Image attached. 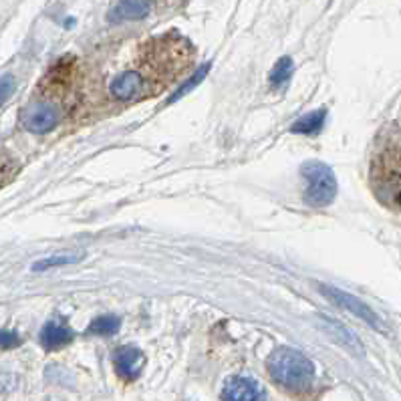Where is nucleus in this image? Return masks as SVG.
<instances>
[{
	"label": "nucleus",
	"mask_w": 401,
	"mask_h": 401,
	"mask_svg": "<svg viewBox=\"0 0 401 401\" xmlns=\"http://www.w3.org/2000/svg\"><path fill=\"white\" fill-rule=\"evenodd\" d=\"M15 87H17V83H15L13 77L10 75L0 77V105H2L4 101H8V97L15 93Z\"/></svg>",
	"instance_id": "nucleus-18"
},
{
	"label": "nucleus",
	"mask_w": 401,
	"mask_h": 401,
	"mask_svg": "<svg viewBox=\"0 0 401 401\" xmlns=\"http://www.w3.org/2000/svg\"><path fill=\"white\" fill-rule=\"evenodd\" d=\"M224 401H262L265 393L260 385L250 377H232L222 391Z\"/></svg>",
	"instance_id": "nucleus-8"
},
{
	"label": "nucleus",
	"mask_w": 401,
	"mask_h": 401,
	"mask_svg": "<svg viewBox=\"0 0 401 401\" xmlns=\"http://www.w3.org/2000/svg\"><path fill=\"white\" fill-rule=\"evenodd\" d=\"M371 184L383 204L401 208V146H389L375 157Z\"/></svg>",
	"instance_id": "nucleus-3"
},
{
	"label": "nucleus",
	"mask_w": 401,
	"mask_h": 401,
	"mask_svg": "<svg viewBox=\"0 0 401 401\" xmlns=\"http://www.w3.org/2000/svg\"><path fill=\"white\" fill-rule=\"evenodd\" d=\"M208 71H210V63L202 65V67H200V69H198V71H196V73H194V75H191L190 79H188V81H186V83H184V85L175 91V93H173L172 97H170V101H168V103H175L178 99H182L184 95H188L191 89H196V87L204 81V77L208 75Z\"/></svg>",
	"instance_id": "nucleus-14"
},
{
	"label": "nucleus",
	"mask_w": 401,
	"mask_h": 401,
	"mask_svg": "<svg viewBox=\"0 0 401 401\" xmlns=\"http://www.w3.org/2000/svg\"><path fill=\"white\" fill-rule=\"evenodd\" d=\"M19 172V162L8 152L0 150V188L6 186Z\"/></svg>",
	"instance_id": "nucleus-16"
},
{
	"label": "nucleus",
	"mask_w": 401,
	"mask_h": 401,
	"mask_svg": "<svg viewBox=\"0 0 401 401\" xmlns=\"http://www.w3.org/2000/svg\"><path fill=\"white\" fill-rule=\"evenodd\" d=\"M305 178V198L315 208L329 206L337 196V180L333 170L323 162H306L301 168Z\"/></svg>",
	"instance_id": "nucleus-4"
},
{
	"label": "nucleus",
	"mask_w": 401,
	"mask_h": 401,
	"mask_svg": "<svg viewBox=\"0 0 401 401\" xmlns=\"http://www.w3.org/2000/svg\"><path fill=\"white\" fill-rule=\"evenodd\" d=\"M152 10V0H119L109 10V22H127V20L146 19Z\"/></svg>",
	"instance_id": "nucleus-9"
},
{
	"label": "nucleus",
	"mask_w": 401,
	"mask_h": 401,
	"mask_svg": "<svg viewBox=\"0 0 401 401\" xmlns=\"http://www.w3.org/2000/svg\"><path fill=\"white\" fill-rule=\"evenodd\" d=\"M119 325H121L119 317L103 315V317H97L95 321L89 325V333H93V335H113V333L119 331Z\"/></svg>",
	"instance_id": "nucleus-15"
},
{
	"label": "nucleus",
	"mask_w": 401,
	"mask_h": 401,
	"mask_svg": "<svg viewBox=\"0 0 401 401\" xmlns=\"http://www.w3.org/2000/svg\"><path fill=\"white\" fill-rule=\"evenodd\" d=\"M115 369H117V375H121L123 379L132 382L139 375V371L143 369V363H146V357L143 353L134 347V345H123L115 351L113 355Z\"/></svg>",
	"instance_id": "nucleus-7"
},
{
	"label": "nucleus",
	"mask_w": 401,
	"mask_h": 401,
	"mask_svg": "<svg viewBox=\"0 0 401 401\" xmlns=\"http://www.w3.org/2000/svg\"><path fill=\"white\" fill-rule=\"evenodd\" d=\"M319 325L325 331L327 335L335 341L337 345H341L345 349L353 351V353H363V347H361V341L347 329L339 321L335 319H327V317H319Z\"/></svg>",
	"instance_id": "nucleus-10"
},
{
	"label": "nucleus",
	"mask_w": 401,
	"mask_h": 401,
	"mask_svg": "<svg viewBox=\"0 0 401 401\" xmlns=\"http://www.w3.org/2000/svg\"><path fill=\"white\" fill-rule=\"evenodd\" d=\"M20 345V337L13 331L0 329V349H15Z\"/></svg>",
	"instance_id": "nucleus-19"
},
{
	"label": "nucleus",
	"mask_w": 401,
	"mask_h": 401,
	"mask_svg": "<svg viewBox=\"0 0 401 401\" xmlns=\"http://www.w3.org/2000/svg\"><path fill=\"white\" fill-rule=\"evenodd\" d=\"M81 256H83V252L51 256V258H45V260H38V262H35V265H33V270H35V272H40V270H47V268L63 267V265H71V262H77Z\"/></svg>",
	"instance_id": "nucleus-17"
},
{
	"label": "nucleus",
	"mask_w": 401,
	"mask_h": 401,
	"mask_svg": "<svg viewBox=\"0 0 401 401\" xmlns=\"http://www.w3.org/2000/svg\"><path fill=\"white\" fill-rule=\"evenodd\" d=\"M73 341V331L58 323H47L40 331V343L45 349H61Z\"/></svg>",
	"instance_id": "nucleus-11"
},
{
	"label": "nucleus",
	"mask_w": 401,
	"mask_h": 401,
	"mask_svg": "<svg viewBox=\"0 0 401 401\" xmlns=\"http://www.w3.org/2000/svg\"><path fill=\"white\" fill-rule=\"evenodd\" d=\"M292 71H294V63L290 57H281L276 61V65L272 67L270 75H268V81L272 87H281L285 85L288 79L292 77Z\"/></svg>",
	"instance_id": "nucleus-13"
},
{
	"label": "nucleus",
	"mask_w": 401,
	"mask_h": 401,
	"mask_svg": "<svg viewBox=\"0 0 401 401\" xmlns=\"http://www.w3.org/2000/svg\"><path fill=\"white\" fill-rule=\"evenodd\" d=\"M327 119V111L325 109H319V111H313V113L303 115L292 127L290 132L292 134H303V135H315L319 134L323 129Z\"/></svg>",
	"instance_id": "nucleus-12"
},
{
	"label": "nucleus",
	"mask_w": 401,
	"mask_h": 401,
	"mask_svg": "<svg viewBox=\"0 0 401 401\" xmlns=\"http://www.w3.org/2000/svg\"><path fill=\"white\" fill-rule=\"evenodd\" d=\"M61 121L57 105L42 101V103H31L22 111V125L31 134H49L53 132Z\"/></svg>",
	"instance_id": "nucleus-6"
},
{
	"label": "nucleus",
	"mask_w": 401,
	"mask_h": 401,
	"mask_svg": "<svg viewBox=\"0 0 401 401\" xmlns=\"http://www.w3.org/2000/svg\"><path fill=\"white\" fill-rule=\"evenodd\" d=\"M184 65H173V58H166L164 51L148 53V58L137 67L123 71L111 81V95L119 101H139L159 93L168 87V81L175 77V71Z\"/></svg>",
	"instance_id": "nucleus-1"
},
{
	"label": "nucleus",
	"mask_w": 401,
	"mask_h": 401,
	"mask_svg": "<svg viewBox=\"0 0 401 401\" xmlns=\"http://www.w3.org/2000/svg\"><path fill=\"white\" fill-rule=\"evenodd\" d=\"M268 373L278 385L290 391H303L313 383L315 367L301 351L290 347H278L268 357Z\"/></svg>",
	"instance_id": "nucleus-2"
},
{
	"label": "nucleus",
	"mask_w": 401,
	"mask_h": 401,
	"mask_svg": "<svg viewBox=\"0 0 401 401\" xmlns=\"http://www.w3.org/2000/svg\"><path fill=\"white\" fill-rule=\"evenodd\" d=\"M319 290L325 294L331 303H335V305L341 306L345 310H349V313H353L355 317H359V319L365 321L369 327H373V329H377V331H385V325H383L382 319L375 315V310H371V308L365 305L363 301H359L357 297H353V294H349V292L339 290V288L335 287H325V285H319Z\"/></svg>",
	"instance_id": "nucleus-5"
}]
</instances>
